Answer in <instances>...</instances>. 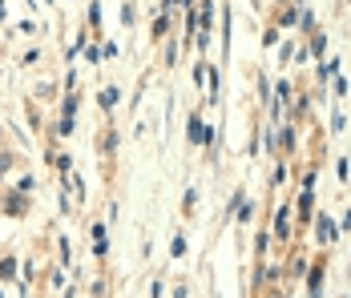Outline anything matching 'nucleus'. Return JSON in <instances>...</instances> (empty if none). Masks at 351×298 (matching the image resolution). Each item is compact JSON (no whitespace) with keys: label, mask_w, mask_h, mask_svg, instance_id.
<instances>
[{"label":"nucleus","mask_w":351,"mask_h":298,"mask_svg":"<svg viewBox=\"0 0 351 298\" xmlns=\"http://www.w3.org/2000/svg\"><path fill=\"white\" fill-rule=\"evenodd\" d=\"M214 133L206 129V125H202V121H198V113H194V117H190V121H186V141H190V145H206V141H210Z\"/></svg>","instance_id":"1"},{"label":"nucleus","mask_w":351,"mask_h":298,"mask_svg":"<svg viewBox=\"0 0 351 298\" xmlns=\"http://www.w3.org/2000/svg\"><path fill=\"white\" fill-rule=\"evenodd\" d=\"M25 210H29V194H21V190H16V194H8V198H4V214L21 218Z\"/></svg>","instance_id":"2"},{"label":"nucleus","mask_w":351,"mask_h":298,"mask_svg":"<svg viewBox=\"0 0 351 298\" xmlns=\"http://www.w3.org/2000/svg\"><path fill=\"white\" fill-rule=\"evenodd\" d=\"M89 238H93V254H97V258H106V254H109V246H106V226H101V222H93Z\"/></svg>","instance_id":"3"},{"label":"nucleus","mask_w":351,"mask_h":298,"mask_svg":"<svg viewBox=\"0 0 351 298\" xmlns=\"http://www.w3.org/2000/svg\"><path fill=\"white\" fill-rule=\"evenodd\" d=\"M315 238L323 242V246H327V242H335V222H331V218H319V222H315Z\"/></svg>","instance_id":"4"},{"label":"nucleus","mask_w":351,"mask_h":298,"mask_svg":"<svg viewBox=\"0 0 351 298\" xmlns=\"http://www.w3.org/2000/svg\"><path fill=\"white\" fill-rule=\"evenodd\" d=\"M101 153H106V158H113V153H117V129L101 133Z\"/></svg>","instance_id":"5"},{"label":"nucleus","mask_w":351,"mask_h":298,"mask_svg":"<svg viewBox=\"0 0 351 298\" xmlns=\"http://www.w3.org/2000/svg\"><path fill=\"white\" fill-rule=\"evenodd\" d=\"M170 36V16L162 12V16H154V40H166Z\"/></svg>","instance_id":"6"},{"label":"nucleus","mask_w":351,"mask_h":298,"mask_svg":"<svg viewBox=\"0 0 351 298\" xmlns=\"http://www.w3.org/2000/svg\"><path fill=\"white\" fill-rule=\"evenodd\" d=\"M12 162H16V153H12V149H0V177L12 169Z\"/></svg>","instance_id":"7"},{"label":"nucleus","mask_w":351,"mask_h":298,"mask_svg":"<svg viewBox=\"0 0 351 298\" xmlns=\"http://www.w3.org/2000/svg\"><path fill=\"white\" fill-rule=\"evenodd\" d=\"M89 25L101 33V4H89Z\"/></svg>","instance_id":"8"},{"label":"nucleus","mask_w":351,"mask_h":298,"mask_svg":"<svg viewBox=\"0 0 351 298\" xmlns=\"http://www.w3.org/2000/svg\"><path fill=\"white\" fill-rule=\"evenodd\" d=\"M73 113H77V97L69 93V97L61 101V117H73Z\"/></svg>","instance_id":"9"},{"label":"nucleus","mask_w":351,"mask_h":298,"mask_svg":"<svg viewBox=\"0 0 351 298\" xmlns=\"http://www.w3.org/2000/svg\"><path fill=\"white\" fill-rule=\"evenodd\" d=\"M53 133H57V137H69V133H73V117H61V121H57V129H53Z\"/></svg>","instance_id":"10"},{"label":"nucleus","mask_w":351,"mask_h":298,"mask_svg":"<svg viewBox=\"0 0 351 298\" xmlns=\"http://www.w3.org/2000/svg\"><path fill=\"white\" fill-rule=\"evenodd\" d=\"M113 105H117V89H106L101 93V109H113Z\"/></svg>","instance_id":"11"},{"label":"nucleus","mask_w":351,"mask_h":298,"mask_svg":"<svg viewBox=\"0 0 351 298\" xmlns=\"http://www.w3.org/2000/svg\"><path fill=\"white\" fill-rule=\"evenodd\" d=\"M275 234L287 238V210H279V218H275Z\"/></svg>","instance_id":"12"},{"label":"nucleus","mask_w":351,"mask_h":298,"mask_svg":"<svg viewBox=\"0 0 351 298\" xmlns=\"http://www.w3.org/2000/svg\"><path fill=\"white\" fill-rule=\"evenodd\" d=\"M49 93H53V81H40V85H36V97L49 101Z\"/></svg>","instance_id":"13"},{"label":"nucleus","mask_w":351,"mask_h":298,"mask_svg":"<svg viewBox=\"0 0 351 298\" xmlns=\"http://www.w3.org/2000/svg\"><path fill=\"white\" fill-rule=\"evenodd\" d=\"M194 206H198V194H194V190H190V194H186V201H182V210H186V214H190V210H194Z\"/></svg>","instance_id":"14"},{"label":"nucleus","mask_w":351,"mask_h":298,"mask_svg":"<svg viewBox=\"0 0 351 298\" xmlns=\"http://www.w3.org/2000/svg\"><path fill=\"white\" fill-rule=\"evenodd\" d=\"M170 250H174V258H182V254H186V238H174V246H170Z\"/></svg>","instance_id":"15"},{"label":"nucleus","mask_w":351,"mask_h":298,"mask_svg":"<svg viewBox=\"0 0 351 298\" xmlns=\"http://www.w3.org/2000/svg\"><path fill=\"white\" fill-rule=\"evenodd\" d=\"M166 4H178V0H166Z\"/></svg>","instance_id":"16"}]
</instances>
